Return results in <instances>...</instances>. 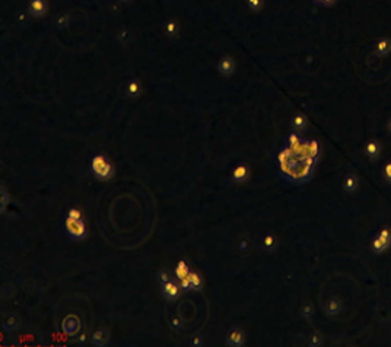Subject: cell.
Segmentation results:
<instances>
[{"label":"cell","instance_id":"1","mask_svg":"<svg viewBox=\"0 0 391 347\" xmlns=\"http://www.w3.org/2000/svg\"><path fill=\"white\" fill-rule=\"evenodd\" d=\"M314 166H310L307 163H304L301 159L295 158L292 161V166L289 174L285 177V181L292 184V185H302L307 184L314 175Z\"/></svg>","mask_w":391,"mask_h":347},{"label":"cell","instance_id":"2","mask_svg":"<svg viewBox=\"0 0 391 347\" xmlns=\"http://www.w3.org/2000/svg\"><path fill=\"white\" fill-rule=\"evenodd\" d=\"M91 172L98 181H110L114 177V165L105 155H95L89 163Z\"/></svg>","mask_w":391,"mask_h":347},{"label":"cell","instance_id":"3","mask_svg":"<svg viewBox=\"0 0 391 347\" xmlns=\"http://www.w3.org/2000/svg\"><path fill=\"white\" fill-rule=\"evenodd\" d=\"M63 228H65V235L70 241H83L88 236V226L82 220H72L66 219L63 220Z\"/></svg>","mask_w":391,"mask_h":347},{"label":"cell","instance_id":"4","mask_svg":"<svg viewBox=\"0 0 391 347\" xmlns=\"http://www.w3.org/2000/svg\"><path fill=\"white\" fill-rule=\"evenodd\" d=\"M216 69H218V73L228 79L234 74L236 71V62L232 56H222L219 60H218V65H216Z\"/></svg>","mask_w":391,"mask_h":347},{"label":"cell","instance_id":"5","mask_svg":"<svg viewBox=\"0 0 391 347\" xmlns=\"http://www.w3.org/2000/svg\"><path fill=\"white\" fill-rule=\"evenodd\" d=\"M343 311V303L342 299L337 296H331L325 301L324 303V314L328 318H337Z\"/></svg>","mask_w":391,"mask_h":347},{"label":"cell","instance_id":"6","mask_svg":"<svg viewBox=\"0 0 391 347\" xmlns=\"http://www.w3.org/2000/svg\"><path fill=\"white\" fill-rule=\"evenodd\" d=\"M321 155V146L317 140L310 139L305 140L304 141V147L299 153V156H297L298 159H304V158H313V159H317L320 158Z\"/></svg>","mask_w":391,"mask_h":347},{"label":"cell","instance_id":"7","mask_svg":"<svg viewBox=\"0 0 391 347\" xmlns=\"http://www.w3.org/2000/svg\"><path fill=\"white\" fill-rule=\"evenodd\" d=\"M225 343L230 347H242L245 345V333L241 327H232L227 336H225Z\"/></svg>","mask_w":391,"mask_h":347},{"label":"cell","instance_id":"8","mask_svg":"<svg viewBox=\"0 0 391 347\" xmlns=\"http://www.w3.org/2000/svg\"><path fill=\"white\" fill-rule=\"evenodd\" d=\"M381 152H383V146H381V143L374 139L368 140V141L364 144V149H362L364 156H365L368 161H372V162L377 161V159H380Z\"/></svg>","mask_w":391,"mask_h":347},{"label":"cell","instance_id":"9","mask_svg":"<svg viewBox=\"0 0 391 347\" xmlns=\"http://www.w3.org/2000/svg\"><path fill=\"white\" fill-rule=\"evenodd\" d=\"M124 95L129 99H139L143 95V85L139 79H130L124 86Z\"/></svg>","mask_w":391,"mask_h":347},{"label":"cell","instance_id":"10","mask_svg":"<svg viewBox=\"0 0 391 347\" xmlns=\"http://www.w3.org/2000/svg\"><path fill=\"white\" fill-rule=\"evenodd\" d=\"M161 292H162V296H163L166 301L174 302V301H177V299L180 298L183 289H181L180 284H177L175 281L171 280V281H168V283H165V284L161 286Z\"/></svg>","mask_w":391,"mask_h":347},{"label":"cell","instance_id":"11","mask_svg":"<svg viewBox=\"0 0 391 347\" xmlns=\"http://www.w3.org/2000/svg\"><path fill=\"white\" fill-rule=\"evenodd\" d=\"M48 10V4H47V0H29L28 3V12H29V16L35 18V19H41L46 16Z\"/></svg>","mask_w":391,"mask_h":347},{"label":"cell","instance_id":"12","mask_svg":"<svg viewBox=\"0 0 391 347\" xmlns=\"http://www.w3.org/2000/svg\"><path fill=\"white\" fill-rule=\"evenodd\" d=\"M250 175H251L250 168L247 165H244V163L236 165L234 169H232V172H231V178H232V181H234L236 185L245 184L250 180Z\"/></svg>","mask_w":391,"mask_h":347},{"label":"cell","instance_id":"13","mask_svg":"<svg viewBox=\"0 0 391 347\" xmlns=\"http://www.w3.org/2000/svg\"><path fill=\"white\" fill-rule=\"evenodd\" d=\"M359 184H361V181H359L358 175L347 174L342 180V190H343L345 194H349L350 196V194H355L359 190Z\"/></svg>","mask_w":391,"mask_h":347},{"label":"cell","instance_id":"14","mask_svg":"<svg viewBox=\"0 0 391 347\" xmlns=\"http://www.w3.org/2000/svg\"><path fill=\"white\" fill-rule=\"evenodd\" d=\"M304 141H305V139H302V136L299 135V133H297V132H291L288 136H286V141H285V144L297 155V156H299V153H301V150H302V147H304Z\"/></svg>","mask_w":391,"mask_h":347},{"label":"cell","instance_id":"15","mask_svg":"<svg viewBox=\"0 0 391 347\" xmlns=\"http://www.w3.org/2000/svg\"><path fill=\"white\" fill-rule=\"evenodd\" d=\"M180 29H181L180 22H178L175 18H168V19H165V22H163V25H162V31H163V34H165L168 38H171V40H175V38L180 35Z\"/></svg>","mask_w":391,"mask_h":347},{"label":"cell","instance_id":"16","mask_svg":"<svg viewBox=\"0 0 391 347\" xmlns=\"http://www.w3.org/2000/svg\"><path fill=\"white\" fill-rule=\"evenodd\" d=\"M308 127V117L304 114V113H295L292 116V120H291V129L292 132H297L299 135H302Z\"/></svg>","mask_w":391,"mask_h":347},{"label":"cell","instance_id":"17","mask_svg":"<svg viewBox=\"0 0 391 347\" xmlns=\"http://www.w3.org/2000/svg\"><path fill=\"white\" fill-rule=\"evenodd\" d=\"M92 345L95 347H104L108 345L110 342V331L107 328H98L95 330L92 334H91V339Z\"/></svg>","mask_w":391,"mask_h":347},{"label":"cell","instance_id":"18","mask_svg":"<svg viewBox=\"0 0 391 347\" xmlns=\"http://www.w3.org/2000/svg\"><path fill=\"white\" fill-rule=\"evenodd\" d=\"M79 328H80V321H79V318L76 315H69V317L65 318V321H63V330H65V333H68L69 336H73V334L78 333Z\"/></svg>","mask_w":391,"mask_h":347},{"label":"cell","instance_id":"19","mask_svg":"<svg viewBox=\"0 0 391 347\" xmlns=\"http://www.w3.org/2000/svg\"><path fill=\"white\" fill-rule=\"evenodd\" d=\"M115 40H117V43L120 44V46H123V47H127V46H130L132 43H133V32L129 29V28H120V29H117V32H115Z\"/></svg>","mask_w":391,"mask_h":347},{"label":"cell","instance_id":"20","mask_svg":"<svg viewBox=\"0 0 391 347\" xmlns=\"http://www.w3.org/2000/svg\"><path fill=\"white\" fill-rule=\"evenodd\" d=\"M375 53L380 57H389L391 54V40L387 37H383L377 41L375 46Z\"/></svg>","mask_w":391,"mask_h":347},{"label":"cell","instance_id":"21","mask_svg":"<svg viewBox=\"0 0 391 347\" xmlns=\"http://www.w3.org/2000/svg\"><path fill=\"white\" fill-rule=\"evenodd\" d=\"M277 248V236L273 233H266L261 238V250L266 253H272Z\"/></svg>","mask_w":391,"mask_h":347},{"label":"cell","instance_id":"22","mask_svg":"<svg viewBox=\"0 0 391 347\" xmlns=\"http://www.w3.org/2000/svg\"><path fill=\"white\" fill-rule=\"evenodd\" d=\"M19 324H21V321H19V318L15 314H6L3 317V320H1V327L6 331H9V333L10 331H15L19 327Z\"/></svg>","mask_w":391,"mask_h":347},{"label":"cell","instance_id":"23","mask_svg":"<svg viewBox=\"0 0 391 347\" xmlns=\"http://www.w3.org/2000/svg\"><path fill=\"white\" fill-rule=\"evenodd\" d=\"M69 23H70V15L69 13H65V12L57 13L56 18H54V21H53V25H54V28L57 31H65L69 26Z\"/></svg>","mask_w":391,"mask_h":347},{"label":"cell","instance_id":"24","mask_svg":"<svg viewBox=\"0 0 391 347\" xmlns=\"http://www.w3.org/2000/svg\"><path fill=\"white\" fill-rule=\"evenodd\" d=\"M314 315H315V309H314V305L311 302H304L299 308V317L305 321H310L313 320Z\"/></svg>","mask_w":391,"mask_h":347},{"label":"cell","instance_id":"25","mask_svg":"<svg viewBox=\"0 0 391 347\" xmlns=\"http://www.w3.org/2000/svg\"><path fill=\"white\" fill-rule=\"evenodd\" d=\"M190 266L185 263V261H178L174 267V275L178 280H181L183 278H187L190 275Z\"/></svg>","mask_w":391,"mask_h":347},{"label":"cell","instance_id":"26","mask_svg":"<svg viewBox=\"0 0 391 347\" xmlns=\"http://www.w3.org/2000/svg\"><path fill=\"white\" fill-rule=\"evenodd\" d=\"M188 278H190L191 290H196V292L202 290V287H203V278H202V276L197 272H190Z\"/></svg>","mask_w":391,"mask_h":347},{"label":"cell","instance_id":"27","mask_svg":"<svg viewBox=\"0 0 391 347\" xmlns=\"http://www.w3.org/2000/svg\"><path fill=\"white\" fill-rule=\"evenodd\" d=\"M245 4H247V9L250 12L258 13L264 7V0H245Z\"/></svg>","mask_w":391,"mask_h":347},{"label":"cell","instance_id":"28","mask_svg":"<svg viewBox=\"0 0 391 347\" xmlns=\"http://www.w3.org/2000/svg\"><path fill=\"white\" fill-rule=\"evenodd\" d=\"M322 343H324V337H322V334H321V333H318V331H313V333L308 336V346L320 347V346H322Z\"/></svg>","mask_w":391,"mask_h":347},{"label":"cell","instance_id":"29","mask_svg":"<svg viewBox=\"0 0 391 347\" xmlns=\"http://www.w3.org/2000/svg\"><path fill=\"white\" fill-rule=\"evenodd\" d=\"M28 15H29V12H25V10H16L15 12V21H16V23L19 25V26H25L26 25V22H28Z\"/></svg>","mask_w":391,"mask_h":347},{"label":"cell","instance_id":"30","mask_svg":"<svg viewBox=\"0 0 391 347\" xmlns=\"http://www.w3.org/2000/svg\"><path fill=\"white\" fill-rule=\"evenodd\" d=\"M66 219H72V220H82L83 219V213L80 208H70L66 210V214H65Z\"/></svg>","mask_w":391,"mask_h":347},{"label":"cell","instance_id":"31","mask_svg":"<svg viewBox=\"0 0 391 347\" xmlns=\"http://www.w3.org/2000/svg\"><path fill=\"white\" fill-rule=\"evenodd\" d=\"M172 280V276H171V273L168 272V270H165V269H162V270H159L157 273V281L162 286V284H165V283H168V281H171Z\"/></svg>","mask_w":391,"mask_h":347},{"label":"cell","instance_id":"32","mask_svg":"<svg viewBox=\"0 0 391 347\" xmlns=\"http://www.w3.org/2000/svg\"><path fill=\"white\" fill-rule=\"evenodd\" d=\"M7 205H9V196L4 188H0V211L1 213H4Z\"/></svg>","mask_w":391,"mask_h":347},{"label":"cell","instance_id":"33","mask_svg":"<svg viewBox=\"0 0 391 347\" xmlns=\"http://www.w3.org/2000/svg\"><path fill=\"white\" fill-rule=\"evenodd\" d=\"M169 328H171L172 331H175V333L181 331V330H183V321H181V318H178V317L171 318V321H169Z\"/></svg>","mask_w":391,"mask_h":347},{"label":"cell","instance_id":"34","mask_svg":"<svg viewBox=\"0 0 391 347\" xmlns=\"http://www.w3.org/2000/svg\"><path fill=\"white\" fill-rule=\"evenodd\" d=\"M383 178H384L386 183L391 184V161H387L383 165Z\"/></svg>","mask_w":391,"mask_h":347},{"label":"cell","instance_id":"35","mask_svg":"<svg viewBox=\"0 0 391 347\" xmlns=\"http://www.w3.org/2000/svg\"><path fill=\"white\" fill-rule=\"evenodd\" d=\"M188 345L191 347H202L203 346V339L200 336H193L190 340H188Z\"/></svg>","mask_w":391,"mask_h":347},{"label":"cell","instance_id":"36","mask_svg":"<svg viewBox=\"0 0 391 347\" xmlns=\"http://www.w3.org/2000/svg\"><path fill=\"white\" fill-rule=\"evenodd\" d=\"M250 241L248 239H241L239 241V245H238V250L241 251V253H247L248 250H250Z\"/></svg>","mask_w":391,"mask_h":347},{"label":"cell","instance_id":"37","mask_svg":"<svg viewBox=\"0 0 391 347\" xmlns=\"http://www.w3.org/2000/svg\"><path fill=\"white\" fill-rule=\"evenodd\" d=\"M180 286L183 290H191V284H190V278H183L180 280Z\"/></svg>","mask_w":391,"mask_h":347},{"label":"cell","instance_id":"38","mask_svg":"<svg viewBox=\"0 0 391 347\" xmlns=\"http://www.w3.org/2000/svg\"><path fill=\"white\" fill-rule=\"evenodd\" d=\"M313 1L320 6H324V7H330L336 3V0H313Z\"/></svg>","mask_w":391,"mask_h":347},{"label":"cell","instance_id":"39","mask_svg":"<svg viewBox=\"0 0 391 347\" xmlns=\"http://www.w3.org/2000/svg\"><path fill=\"white\" fill-rule=\"evenodd\" d=\"M88 339H91V336H88L86 333H80L78 336V343L79 345H85L88 342Z\"/></svg>","mask_w":391,"mask_h":347},{"label":"cell","instance_id":"40","mask_svg":"<svg viewBox=\"0 0 391 347\" xmlns=\"http://www.w3.org/2000/svg\"><path fill=\"white\" fill-rule=\"evenodd\" d=\"M386 132L391 136V117L387 120V123H386Z\"/></svg>","mask_w":391,"mask_h":347},{"label":"cell","instance_id":"41","mask_svg":"<svg viewBox=\"0 0 391 347\" xmlns=\"http://www.w3.org/2000/svg\"><path fill=\"white\" fill-rule=\"evenodd\" d=\"M118 1H120V3H123V4H129L132 0H118Z\"/></svg>","mask_w":391,"mask_h":347}]
</instances>
